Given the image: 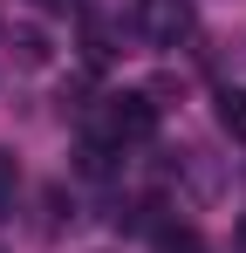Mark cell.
Returning <instances> with one entry per match:
<instances>
[{"label":"cell","mask_w":246,"mask_h":253,"mask_svg":"<svg viewBox=\"0 0 246 253\" xmlns=\"http://www.w3.org/2000/svg\"><path fill=\"white\" fill-rule=\"evenodd\" d=\"M137 28L151 48H178L192 35V0H137Z\"/></svg>","instance_id":"7a4b0ae2"},{"label":"cell","mask_w":246,"mask_h":253,"mask_svg":"<svg viewBox=\"0 0 246 253\" xmlns=\"http://www.w3.org/2000/svg\"><path fill=\"white\" fill-rule=\"evenodd\" d=\"M103 130H110L117 144H144V137L158 130V103H151V96H137V89H123V96L103 103Z\"/></svg>","instance_id":"6da1fadb"},{"label":"cell","mask_w":246,"mask_h":253,"mask_svg":"<svg viewBox=\"0 0 246 253\" xmlns=\"http://www.w3.org/2000/svg\"><path fill=\"white\" fill-rule=\"evenodd\" d=\"M158 253H205V240L192 233V226H164V233H158Z\"/></svg>","instance_id":"277c9868"},{"label":"cell","mask_w":246,"mask_h":253,"mask_svg":"<svg viewBox=\"0 0 246 253\" xmlns=\"http://www.w3.org/2000/svg\"><path fill=\"white\" fill-rule=\"evenodd\" d=\"M14 185H21V171H14V158L0 151V219L14 212Z\"/></svg>","instance_id":"5b68a950"},{"label":"cell","mask_w":246,"mask_h":253,"mask_svg":"<svg viewBox=\"0 0 246 253\" xmlns=\"http://www.w3.org/2000/svg\"><path fill=\"white\" fill-rule=\"evenodd\" d=\"M212 103H219V124H226V137H246V89H219Z\"/></svg>","instance_id":"3957f363"},{"label":"cell","mask_w":246,"mask_h":253,"mask_svg":"<svg viewBox=\"0 0 246 253\" xmlns=\"http://www.w3.org/2000/svg\"><path fill=\"white\" fill-rule=\"evenodd\" d=\"M35 7H62V0H35Z\"/></svg>","instance_id":"8992f818"}]
</instances>
